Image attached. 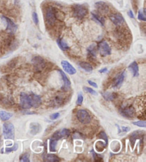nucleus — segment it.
I'll list each match as a JSON object with an SVG mask.
<instances>
[{"label":"nucleus","instance_id":"nucleus-1","mask_svg":"<svg viewBox=\"0 0 146 162\" xmlns=\"http://www.w3.org/2000/svg\"><path fill=\"white\" fill-rule=\"evenodd\" d=\"M56 10L55 8L49 7L46 9L45 19L47 24L49 26H53L56 22L57 17H56Z\"/></svg>","mask_w":146,"mask_h":162},{"label":"nucleus","instance_id":"nucleus-2","mask_svg":"<svg viewBox=\"0 0 146 162\" xmlns=\"http://www.w3.org/2000/svg\"><path fill=\"white\" fill-rule=\"evenodd\" d=\"M73 14L75 17L82 19L87 15L88 9L84 5H75L73 7Z\"/></svg>","mask_w":146,"mask_h":162},{"label":"nucleus","instance_id":"nucleus-3","mask_svg":"<svg viewBox=\"0 0 146 162\" xmlns=\"http://www.w3.org/2000/svg\"><path fill=\"white\" fill-rule=\"evenodd\" d=\"M15 127L12 124L5 123L3 124V134L5 139H15Z\"/></svg>","mask_w":146,"mask_h":162},{"label":"nucleus","instance_id":"nucleus-4","mask_svg":"<svg viewBox=\"0 0 146 162\" xmlns=\"http://www.w3.org/2000/svg\"><path fill=\"white\" fill-rule=\"evenodd\" d=\"M76 117L78 120L83 124H88L91 121V117L89 113L84 109L79 110L76 113Z\"/></svg>","mask_w":146,"mask_h":162},{"label":"nucleus","instance_id":"nucleus-5","mask_svg":"<svg viewBox=\"0 0 146 162\" xmlns=\"http://www.w3.org/2000/svg\"><path fill=\"white\" fill-rule=\"evenodd\" d=\"M20 105L24 109H29L32 108L29 94H27L24 92L20 94Z\"/></svg>","mask_w":146,"mask_h":162},{"label":"nucleus","instance_id":"nucleus-6","mask_svg":"<svg viewBox=\"0 0 146 162\" xmlns=\"http://www.w3.org/2000/svg\"><path fill=\"white\" fill-rule=\"evenodd\" d=\"M99 51L102 57H106L111 55V49L106 41H102L99 45Z\"/></svg>","mask_w":146,"mask_h":162},{"label":"nucleus","instance_id":"nucleus-7","mask_svg":"<svg viewBox=\"0 0 146 162\" xmlns=\"http://www.w3.org/2000/svg\"><path fill=\"white\" fill-rule=\"evenodd\" d=\"M32 63L34 67L37 71H41L46 67L45 60L40 56H36L32 59Z\"/></svg>","mask_w":146,"mask_h":162},{"label":"nucleus","instance_id":"nucleus-8","mask_svg":"<svg viewBox=\"0 0 146 162\" xmlns=\"http://www.w3.org/2000/svg\"><path fill=\"white\" fill-rule=\"evenodd\" d=\"M2 19L5 20L6 24H7V30L9 32L13 34L15 33L17 30V25L11 19H10L9 18L3 16Z\"/></svg>","mask_w":146,"mask_h":162},{"label":"nucleus","instance_id":"nucleus-9","mask_svg":"<svg viewBox=\"0 0 146 162\" xmlns=\"http://www.w3.org/2000/svg\"><path fill=\"white\" fill-rule=\"evenodd\" d=\"M110 19L114 25L116 26H120L124 22L125 19L121 14L120 13H114L110 15Z\"/></svg>","mask_w":146,"mask_h":162},{"label":"nucleus","instance_id":"nucleus-10","mask_svg":"<svg viewBox=\"0 0 146 162\" xmlns=\"http://www.w3.org/2000/svg\"><path fill=\"white\" fill-rule=\"evenodd\" d=\"M61 66L65 72H67L70 75H73L76 73V70L75 68L69 61H66V60H63L61 61Z\"/></svg>","mask_w":146,"mask_h":162},{"label":"nucleus","instance_id":"nucleus-11","mask_svg":"<svg viewBox=\"0 0 146 162\" xmlns=\"http://www.w3.org/2000/svg\"><path fill=\"white\" fill-rule=\"evenodd\" d=\"M121 114L125 118H133L135 116V109L130 106V107H124L121 110Z\"/></svg>","mask_w":146,"mask_h":162},{"label":"nucleus","instance_id":"nucleus-12","mask_svg":"<svg viewBox=\"0 0 146 162\" xmlns=\"http://www.w3.org/2000/svg\"><path fill=\"white\" fill-rule=\"evenodd\" d=\"M70 134H71V132H70V131L69 129H63L60 130V131H56V132L53 134V136H52L51 139L57 140L58 141V140L61 139V138H63V137H69V136L70 135Z\"/></svg>","mask_w":146,"mask_h":162},{"label":"nucleus","instance_id":"nucleus-13","mask_svg":"<svg viewBox=\"0 0 146 162\" xmlns=\"http://www.w3.org/2000/svg\"><path fill=\"white\" fill-rule=\"evenodd\" d=\"M30 99H31V107L34 108H37L39 107L40 105L41 104V97L40 96L36 94L31 93L29 94Z\"/></svg>","mask_w":146,"mask_h":162},{"label":"nucleus","instance_id":"nucleus-14","mask_svg":"<svg viewBox=\"0 0 146 162\" xmlns=\"http://www.w3.org/2000/svg\"><path fill=\"white\" fill-rule=\"evenodd\" d=\"M95 7L98 11L102 14H107L109 12V5L104 2H98L95 4Z\"/></svg>","mask_w":146,"mask_h":162},{"label":"nucleus","instance_id":"nucleus-15","mask_svg":"<svg viewBox=\"0 0 146 162\" xmlns=\"http://www.w3.org/2000/svg\"><path fill=\"white\" fill-rule=\"evenodd\" d=\"M59 71L60 74L61 76L62 79H63V87H62V89H64L65 91H67V90H68L70 87H71V81H70V80L69 78H68L67 74H66L62 70H59Z\"/></svg>","mask_w":146,"mask_h":162},{"label":"nucleus","instance_id":"nucleus-16","mask_svg":"<svg viewBox=\"0 0 146 162\" xmlns=\"http://www.w3.org/2000/svg\"><path fill=\"white\" fill-rule=\"evenodd\" d=\"M125 71H123V72L120 74L115 78V80H114V82L113 84V88H119L121 87V84L123 82L124 79H125Z\"/></svg>","mask_w":146,"mask_h":162},{"label":"nucleus","instance_id":"nucleus-17","mask_svg":"<svg viewBox=\"0 0 146 162\" xmlns=\"http://www.w3.org/2000/svg\"><path fill=\"white\" fill-rule=\"evenodd\" d=\"M128 69L131 70V73L133 74V77H138L139 75V67L136 61H133L128 66Z\"/></svg>","mask_w":146,"mask_h":162},{"label":"nucleus","instance_id":"nucleus-18","mask_svg":"<svg viewBox=\"0 0 146 162\" xmlns=\"http://www.w3.org/2000/svg\"><path fill=\"white\" fill-rule=\"evenodd\" d=\"M41 130V127L39 123H31L30 124V133L32 135H37Z\"/></svg>","mask_w":146,"mask_h":162},{"label":"nucleus","instance_id":"nucleus-19","mask_svg":"<svg viewBox=\"0 0 146 162\" xmlns=\"http://www.w3.org/2000/svg\"><path fill=\"white\" fill-rule=\"evenodd\" d=\"M102 96H103V97L105 99V100L111 101H113L118 97V94L115 92H109V91H106V92L102 93Z\"/></svg>","mask_w":146,"mask_h":162},{"label":"nucleus","instance_id":"nucleus-20","mask_svg":"<svg viewBox=\"0 0 146 162\" xmlns=\"http://www.w3.org/2000/svg\"><path fill=\"white\" fill-rule=\"evenodd\" d=\"M96 51H97V47L94 44L89 46V47L88 48V54H89V56H90L91 57L93 58L96 57Z\"/></svg>","mask_w":146,"mask_h":162},{"label":"nucleus","instance_id":"nucleus-21","mask_svg":"<svg viewBox=\"0 0 146 162\" xmlns=\"http://www.w3.org/2000/svg\"><path fill=\"white\" fill-rule=\"evenodd\" d=\"M79 66L82 69L87 71V72H91V71H93V67H92V66L88 62L81 61V62L79 63Z\"/></svg>","mask_w":146,"mask_h":162},{"label":"nucleus","instance_id":"nucleus-22","mask_svg":"<svg viewBox=\"0 0 146 162\" xmlns=\"http://www.w3.org/2000/svg\"><path fill=\"white\" fill-rule=\"evenodd\" d=\"M57 44H58V45H59L60 49H61V50H63V51H66V50L69 49V45H67V43L63 39H60V38L59 39H58Z\"/></svg>","mask_w":146,"mask_h":162},{"label":"nucleus","instance_id":"nucleus-23","mask_svg":"<svg viewBox=\"0 0 146 162\" xmlns=\"http://www.w3.org/2000/svg\"><path fill=\"white\" fill-rule=\"evenodd\" d=\"M46 161L49 162H58L60 161L59 158L54 154H47L44 157Z\"/></svg>","mask_w":146,"mask_h":162},{"label":"nucleus","instance_id":"nucleus-24","mask_svg":"<svg viewBox=\"0 0 146 162\" xmlns=\"http://www.w3.org/2000/svg\"><path fill=\"white\" fill-rule=\"evenodd\" d=\"M12 116H13L12 114L7 112V111H0V119L4 121L9 120L10 118L12 117Z\"/></svg>","mask_w":146,"mask_h":162},{"label":"nucleus","instance_id":"nucleus-25","mask_svg":"<svg viewBox=\"0 0 146 162\" xmlns=\"http://www.w3.org/2000/svg\"><path fill=\"white\" fill-rule=\"evenodd\" d=\"M91 15H92V17H93V19H94L97 23H99V25H101V26H104V24H105V20H104L103 17H100V16L94 13H91Z\"/></svg>","mask_w":146,"mask_h":162},{"label":"nucleus","instance_id":"nucleus-26","mask_svg":"<svg viewBox=\"0 0 146 162\" xmlns=\"http://www.w3.org/2000/svg\"><path fill=\"white\" fill-rule=\"evenodd\" d=\"M57 140L51 139L49 142V149L51 152H55L57 151Z\"/></svg>","mask_w":146,"mask_h":162},{"label":"nucleus","instance_id":"nucleus-27","mask_svg":"<svg viewBox=\"0 0 146 162\" xmlns=\"http://www.w3.org/2000/svg\"><path fill=\"white\" fill-rule=\"evenodd\" d=\"M63 102V99L62 97H56L54 100L53 103L55 106H60L62 104V103Z\"/></svg>","mask_w":146,"mask_h":162},{"label":"nucleus","instance_id":"nucleus-28","mask_svg":"<svg viewBox=\"0 0 146 162\" xmlns=\"http://www.w3.org/2000/svg\"><path fill=\"white\" fill-rule=\"evenodd\" d=\"M29 159H30V157H29V154L25 153L20 157L19 161H22V162H29L30 161Z\"/></svg>","mask_w":146,"mask_h":162},{"label":"nucleus","instance_id":"nucleus-29","mask_svg":"<svg viewBox=\"0 0 146 162\" xmlns=\"http://www.w3.org/2000/svg\"><path fill=\"white\" fill-rule=\"evenodd\" d=\"M138 20H140V21H146L145 12H143L142 9L139 10L138 15Z\"/></svg>","mask_w":146,"mask_h":162},{"label":"nucleus","instance_id":"nucleus-30","mask_svg":"<svg viewBox=\"0 0 146 162\" xmlns=\"http://www.w3.org/2000/svg\"><path fill=\"white\" fill-rule=\"evenodd\" d=\"M98 137H99V139H103L104 141H105V145H107V144H108V141H109V139H108L106 134H105V132H104V131H101V132L99 134V136H98Z\"/></svg>","mask_w":146,"mask_h":162},{"label":"nucleus","instance_id":"nucleus-31","mask_svg":"<svg viewBox=\"0 0 146 162\" xmlns=\"http://www.w3.org/2000/svg\"><path fill=\"white\" fill-rule=\"evenodd\" d=\"M117 126L118 127V134H121V133H126V132H128L130 131V128L128 127H119V126Z\"/></svg>","mask_w":146,"mask_h":162},{"label":"nucleus","instance_id":"nucleus-32","mask_svg":"<svg viewBox=\"0 0 146 162\" xmlns=\"http://www.w3.org/2000/svg\"><path fill=\"white\" fill-rule=\"evenodd\" d=\"M133 125H135V126H138V127H143V128H145L146 127V122L145 121H133V122H132Z\"/></svg>","mask_w":146,"mask_h":162},{"label":"nucleus","instance_id":"nucleus-33","mask_svg":"<svg viewBox=\"0 0 146 162\" xmlns=\"http://www.w3.org/2000/svg\"><path fill=\"white\" fill-rule=\"evenodd\" d=\"M18 149V144H15V145L13 146L12 147H7L5 149V152L6 153H10L11 152V151H17Z\"/></svg>","mask_w":146,"mask_h":162},{"label":"nucleus","instance_id":"nucleus-34","mask_svg":"<svg viewBox=\"0 0 146 162\" xmlns=\"http://www.w3.org/2000/svg\"><path fill=\"white\" fill-rule=\"evenodd\" d=\"M83 89H84L85 91H86V92L91 94H92V95H97L98 94L96 91L95 90H93V89H92V88L84 87H83Z\"/></svg>","mask_w":146,"mask_h":162},{"label":"nucleus","instance_id":"nucleus-35","mask_svg":"<svg viewBox=\"0 0 146 162\" xmlns=\"http://www.w3.org/2000/svg\"><path fill=\"white\" fill-rule=\"evenodd\" d=\"M83 96H82L81 94H79V95H78V98H77V101H76V104L77 105H81L82 104V102H83Z\"/></svg>","mask_w":146,"mask_h":162},{"label":"nucleus","instance_id":"nucleus-36","mask_svg":"<svg viewBox=\"0 0 146 162\" xmlns=\"http://www.w3.org/2000/svg\"><path fill=\"white\" fill-rule=\"evenodd\" d=\"M32 19L35 25H37L39 24V17H38V15L36 12L32 13Z\"/></svg>","mask_w":146,"mask_h":162},{"label":"nucleus","instance_id":"nucleus-37","mask_svg":"<svg viewBox=\"0 0 146 162\" xmlns=\"http://www.w3.org/2000/svg\"><path fill=\"white\" fill-rule=\"evenodd\" d=\"M60 117V114L59 112L57 113H54V114H52L50 116V119L51 120H56L57 119H59Z\"/></svg>","mask_w":146,"mask_h":162},{"label":"nucleus","instance_id":"nucleus-38","mask_svg":"<svg viewBox=\"0 0 146 162\" xmlns=\"http://www.w3.org/2000/svg\"><path fill=\"white\" fill-rule=\"evenodd\" d=\"M88 83H89V84L91 85V86H92V87H95V88H98L97 84L95 83V82H93V81H91V80H88Z\"/></svg>","mask_w":146,"mask_h":162},{"label":"nucleus","instance_id":"nucleus-39","mask_svg":"<svg viewBox=\"0 0 146 162\" xmlns=\"http://www.w3.org/2000/svg\"><path fill=\"white\" fill-rule=\"evenodd\" d=\"M128 15L129 17L131 18H132V19H133V18H134V15H133V12H132L131 10H129L128 12Z\"/></svg>","mask_w":146,"mask_h":162},{"label":"nucleus","instance_id":"nucleus-40","mask_svg":"<svg viewBox=\"0 0 146 162\" xmlns=\"http://www.w3.org/2000/svg\"><path fill=\"white\" fill-rule=\"evenodd\" d=\"M107 70H108L107 68H103V69L99 70V72L100 73H105V71H107Z\"/></svg>","mask_w":146,"mask_h":162}]
</instances>
